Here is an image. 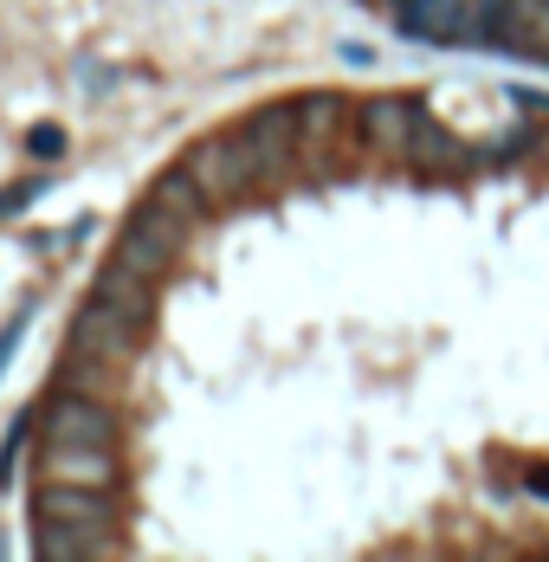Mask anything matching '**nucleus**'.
Returning <instances> with one entry per match:
<instances>
[{
  "label": "nucleus",
  "instance_id": "nucleus-17",
  "mask_svg": "<svg viewBox=\"0 0 549 562\" xmlns=\"http://www.w3.org/2000/svg\"><path fill=\"white\" fill-rule=\"evenodd\" d=\"M40 188H46V181H13V188L0 194V214H13V207H26V201H40Z\"/></svg>",
  "mask_w": 549,
  "mask_h": 562
},
{
  "label": "nucleus",
  "instance_id": "nucleus-7",
  "mask_svg": "<svg viewBox=\"0 0 549 562\" xmlns=\"http://www.w3.org/2000/svg\"><path fill=\"white\" fill-rule=\"evenodd\" d=\"M394 26L421 46H466L479 40V0H401Z\"/></svg>",
  "mask_w": 549,
  "mask_h": 562
},
{
  "label": "nucleus",
  "instance_id": "nucleus-10",
  "mask_svg": "<svg viewBox=\"0 0 549 562\" xmlns=\"http://www.w3.org/2000/svg\"><path fill=\"white\" fill-rule=\"evenodd\" d=\"M291 111H298V149H304V162H324L329 143L343 136V123H356L349 98H336V91H304Z\"/></svg>",
  "mask_w": 549,
  "mask_h": 562
},
{
  "label": "nucleus",
  "instance_id": "nucleus-9",
  "mask_svg": "<svg viewBox=\"0 0 549 562\" xmlns=\"http://www.w3.org/2000/svg\"><path fill=\"white\" fill-rule=\"evenodd\" d=\"M40 479H65V485H123V452L116 447H71V440H40Z\"/></svg>",
  "mask_w": 549,
  "mask_h": 562
},
{
  "label": "nucleus",
  "instance_id": "nucleus-8",
  "mask_svg": "<svg viewBox=\"0 0 549 562\" xmlns=\"http://www.w3.org/2000/svg\"><path fill=\"white\" fill-rule=\"evenodd\" d=\"M414 130H421V104H414V98H401V91L356 104V136H362V149H369V156H382V162H407Z\"/></svg>",
  "mask_w": 549,
  "mask_h": 562
},
{
  "label": "nucleus",
  "instance_id": "nucleus-16",
  "mask_svg": "<svg viewBox=\"0 0 549 562\" xmlns=\"http://www.w3.org/2000/svg\"><path fill=\"white\" fill-rule=\"evenodd\" d=\"M26 149H33L40 162H53V156H65V130H53V123H40V130L26 136Z\"/></svg>",
  "mask_w": 549,
  "mask_h": 562
},
{
  "label": "nucleus",
  "instance_id": "nucleus-18",
  "mask_svg": "<svg viewBox=\"0 0 549 562\" xmlns=\"http://www.w3.org/2000/svg\"><path fill=\"white\" fill-rule=\"evenodd\" d=\"M20 337H26V317H13V324H7V337H0V369H7V356L20 349Z\"/></svg>",
  "mask_w": 549,
  "mask_h": 562
},
{
  "label": "nucleus",
  "instance_id": "nucleus-3",
  "mask_svg": "<svg viewBox=\"0 0 549 562\" xmlns=\"http://www.w3.org/2000/svg\"><path fill=\"white\" fill-rule=\"evenodd\" d=\"M181 169L194 175V188H201L214 207H239V201H253V194H259V169H253V156H246L239 130H220V136L188 143V149H181Z\"/></svg>",
  "mask_w": 549,
  "mask_h": 562
},
{
  "label": "nucleus",
  "instance_id": "nucleus-6",
  "mask_svg": "<svg viewBox=\"0 0 549 562\" xmlns=\"http://www.w3.org/2000/svg\"><path fill=\"white\" fill-rule=\"evenodd\" d=\"M239 143L259 169V188H284L291 169H304V149H298V111L291 104H266L239 123Z\"/></svg>",
  "mask_w": 549,
  "mask_h": 562
},
{
  "label": "nucleus",
  "instance_id": "nucleus-12",
  "mask_svg": "<svg viewBox=\"0 0 549 562\" xmlns=\"http://www.w3.org/2000/svg\"><path fill=\"white\" fill-rule=\"evenodd\" d=\"M123 537H104V530H71V524H40L33 530V557L40 562H98L116 557Z\"/></svg>",
  "mask_w": 549,
  "mask_h": 562
},
{
  "label": "nucleus",
  "instance_id": "nucleus-14",
  "mask_svg": "<svg viewBox=\"0 0 549 562\" xmlns=\"http://www.w3.org/2000/svg\"><path fill=\"white\" fill-rule=\"evenodd\" d=\"M149 201H156V207H168L175 221H188V226H201L208 214H214V201H208V194L194 188V175L181 169V162L156 175V188H149Z\"/></svg>",
  "mask_w": 549,
  "mask_h": 562
},
{
  "label": "nucleus",
  "instance_id": "nucleus-11",
  "mask_svg": "<svg viewBox=\"0 0 549 562\" xmlns=\"http://www.w3.org/2000/svg\"><path fill=\"white\" fill-rule=\"evenodd\" d=\"M549 0H479V40L497 53H530V33Z\"/></svg>",
  "mask_w": 549,
  "mask_h": 562
},
{
  "label": "nucleus",
  "instance_id": "nucleus-2",
  "mask_svg": "<svg viewBox=\"0 0 549 562\" xmlns=\"http://www.w3.org/2000/svg\"><path fill=\"white\" fill-rule=\"evenodd\" d=\"M188 233L194 226L188 221H175L168 207H156V201H143L136 214H130V226L116 233V266H130L136 279H149V284H168L175 279V266H181V246H188Z\"/></svg>",
  "mask_w": 549,
  "mask_h": 562
},
{
  "label": "nucleus",
  "instance_id": "nucleus-4",
  "mask_svg": "<svg viewBox=\"0 0 549 562\" xmlns=\"http://www.w3.org/2000/svg\"><path fill=\"white\" fill-rule=\"evenodd\" d=\"M33 440H71V447H116V401L104 394L53 389L33 414Z\"/></svg>",
  "mask_w": 549,
  "mask_h": 562
},
{
  "label": "nucleus",
  "instance_id": "nucleus-15",
  "mask_svg": "<svg viewBox=\"0 0 549 562\" xmlns=\"http://www.w3.org/2000/svg\"><path fill=\"white\" fill-rule=\"evenodd\" d=\"M26 434H33V420L20 414V420H13V434H7V447H0V492L13 485V459H20V447H26Z\"/></svg>",
  "mask_w": 549,
  "mask_h": 562
},
{
  "label": "nucleus",
  "instance_id": "nucleus-5",
  "mask_svg": "<svg viewBox=\"0 0 549 562\" xmlns=\"http://www.w3.org/2000/svg\"><path fill=\"white\" fill-rule=\"evenodd\" d=\"M33 524H71V530H104V537H116V524H123V485L40 479L33 485Z\"/></svg>",
  "mask_w": 549,
  "mask_h": 562
},
{
  "label": "nucleus",
  "instance_id": "nucleus-1",
  "mask_svg": "<svg viewBox=\"0 0 549 562\" xmlns=\"http://www.w3.org/2000/svg\"><path fill=\"white\" fill-rule=\"evenodd\" d=\"M149 324H156V317H143V311H130V304L104 297V291H91V297L78 304L71 330H65V356L130 369V362L143 356V342H149Z\"/></svg>",
  "mask_w": 549,
  "mask_h": 562
},
{
  "label": "nucleus",
  "instance_id": "nucleus-13",
  "mask_svg": "<svg viewBox=\"0 0 549 562\" xmlns=\"http://www.w3.org/2000/svg\"><path fill=\"white\" fill-rule=\"evenodd\" d=\"M407 169L439 175V169H472V143H459L452 130H439L434 116H421L414 143H407Z\"/></svg>",
  "mask_w": 549,
  "mask_h": 562
},
{
  "label": "nucleus",
  "instance_id": "nucleus-19",
  "mask_svg": "<svg viewBox=\"0 0 549 562\" xmlns=\"http://www.w3.org/2000/svg\"><path fill=\"white\" fill-rule=\"evenodd\" d=\"M537 156L549 162V130H537Z\"/></svg>",
  "mask_w": 549,
  "mask_h": 562
},
{
  "label": "nucleus",
  "instance_id": "nucleus-20",
  "mask_svg": "<svg viewBox=\"0 0 549 562\" xmlns=\"http://www.w3.org/2000/svg\"><path fill=\"white\" fill-rule=\"evenodd\" d=\"M388 7H401V0H388Z\"/></svg>",
  "mask_w": 549,
  "mask_h": 562
}]
</instances>
